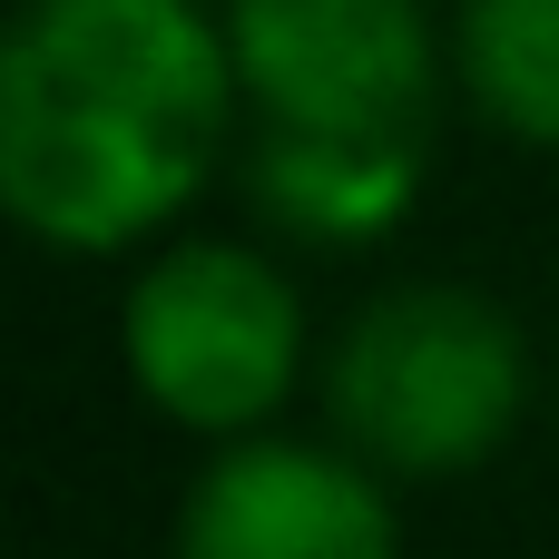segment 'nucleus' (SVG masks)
<instances>
[{
    "label": "nucleus",
    "mask_w": 559,
    "mask_h": 559,
    "mask_svg": "<svg viewBox=\"0 0 559 559\" xmlns=\"http://www.w3.org/2000/svg\"><path fill=\"white\" fill-rule=\"evenodd\" d=\"M452 98L511 147H559V0H452Z\"/></svg>",
    "instance_id": "7"
},
{
    "label": "nucleus",
    "mask_w": 559,
    "mask_h": 559,
    "mask_svg": "<svg viewBox=\"0 0 559 559\" xmlns=\"http://www.w3.org/2000/svg\"><path fill=\"white\" fill-rule=\"evenodd\" d=\"M255 128L432 138L452 88V20L423 0H226Z\"/></svg>",
    "instance_id": "4"
},
{
    "label": "nucleus",
    "mask_w": 559,
    "mask_h": 559,
    "mask_svg": "<svg viewBox=\"0 0 559 559\" xmlns=\"http://www.w3.org/2000/svg\"><path fill=\"white\" fill-rule=\"evenodd\" d=\"M118 373L157 423L197 442L285 423L314 373V314L295 265L236 236H157L118 295Z\"/></svg>",
    "instance_id": "3"
},
{
    "label": "nucleus",
    "mask_w": 559,
    "mask_h": 559,
    "mask_svg": "<svg viewBox=\"0 0 559 559\" xmlns=\"http://www.w3.org/2000/svg\"><path fill=\"white\" fill-rule=\"evenodd\" d=\"M167 559H403V501L393 472H373L354 442H305L265 423L206 442Z\"/></svg>",
    "instance_id": "5"
},
{
    "label": "nucleus",
    "mask_w": 559,
    "mask_h": 559,
    "mask_svg": "<svg viewBox=\"0 0 559 559\" xmlns=\"http://www.w3.org/2000/svg\"><path fill=\"white\" fill-rule=\"evenodd\" d=\"M432 138H344V128H255L246 197L305 255H364L413 226Z\"/></svg>",
    "instance_id": "6"
},
{
    "label": "nucleus",
    "mask_w": 559,
    "mask_h": 559,
    "mask_svg": "<svg viewBox=\"0 0 559 559\" xmlns=\"http://www.w3.org/2000/svg\"><path fill=\"white\" fill-rule=\"evenodd\" d=\"M531 334L501 295L413 275L344 314L324 344V423L393 481H462L531 423Z\"/></svg>",
    "instance_id": "2"
},
{
    "label": "nucleus",
    "mask_w": 559,
    "mask_h": 559,
    "mask_svg": "<svg viewBox=\"0 0 559 559\" xmlns=\"http://www.w3.org/2000/svg\"><path fill=\"white\" fill-rule=\"evenodd\" d=\"M216 10H226V0H216Z\"/></svg>",
    "instance_id": "8"
},
{
    "label": "nucleus",
    "mask_w": 559,
    "mask_h": 559,
    "mask_svg": "<svg viewBox=\"0 0 559 559\" xmlns=\"http://www.w3.org/2000/svg\"><path fill=\"white\" fill-rule=\"evenodd\" d=\"M216 0H20L0 39V206L49 255H147L236 147Z\"/></svg>",
    "instance_id": "1"
}]
</instances>
